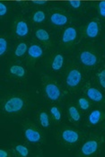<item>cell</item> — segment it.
I'll list each match as a JSON object with an SVG mask.
<instances>
[{
  "label": "cell",
  "instance_id": "cell-1",
  "mask_svg": "<svg viewBox=\"0 0 105 157\" xmlns=\"http://www.w3.org/2000/svg\"><path fill=\"white\" fill-rule=\"evenodd\" d=\"M23 106H24V101L22 98L12 97L5 103L4 109L8 113H15L20 111L23 108Z\"/></svg>",
  "mask_w": 105,
  "mask_h": 157
},
{
  "label": "cell",
  "instance_id": "cell-2",
  "mask_svg": "<svg viewBox=\"0 0 105 157\" xmlns=\"http://www.w3.org/2000/svg\"><path fill=\"white\" fill-rule=\"evenodd\" d=\"M81 72L79 70H77V69H72L68 74L66 81H67V85H68L69 87H76V86L79 85V83L81 82Z\"/></svg>",
  "mask_w": 105,
  "mask_h": 157
},
{
  "label": "cell",
  "instance_id": "cell-3",
  "mask_svg": "<svg viewBox=\"0 0 105 157\" xmlns=\"http://www.w3.org/2000/svg\"><path fill=\"white\" fill-rule=\"evenodd\" d=\"M45 94L51 101H57L60 97V90L58 86L53 83H49L45 86Z\"/></svg>",
  "mask_w": 105,
  "mask_h": 157
},
{
  "label": "cell",
  "instance_id": "cell-4",
  "mask_svg": "<svg viewBox=\"0 0 105 157\" xmlns=\"http://www.w3.org/2000/svg\"><path fill=\"white\" fill-rule=\"evenodd\" d=\"M98 149V142L96 140H89L85 142L82 146V154L84 155L89 156L93 155Z\"/></svg>",
  "mask_w": 105,
  "mask_h": 157
},
{
  "label": "cell",
  "instance_id": "cell-5",
  "mask_svg": "<svg viewBox=\"0 0 105 157\" xmlns=\"http://www.w3.org/2000/svg\"><path fill=\"white\" fill-rule=\"evenodd\" d=\"M80 60L86 67H93L97 63V58L92 52L84 51L80 55Z\"/></svg>",
  "mask_w": 105,
  "mask_h": 157
},
{
  "label": "cell",
  "instance_id": "cell-6",
  "mask_svg": "<svg viewBox=\"0 0 105 157\" xmlns=\"http://www.w3.org/2000/svg\"><path fill=\"white\" fill-rule=\"evenodd\" d=\"M62 138L65 142L68 144H75L79 139V135L76 131L72 129H66L62 132Z\"/></svg>",
  "mask_w": 105,
  "mask_h": 157
},
{
  "label": "cell",
  "instance_id": "cell-7",
  "mask_svg": "<svg viewBox=\"0 0 105 157\" xmlns=\"http://www.w3.org/2000/svg\"><path fill=\"white\" fill-rule=\"evenodd\" d=\"M77 37V33L76 30L74 27H68L62 35V41L64 43H69L74 41Z\"/></svg>",
  "mask_w": 105,
  "mask_h": 157
},
{
  "label": "cell",
  "instance_id": "cell-8",
  "mask_svg": "<svg viewBox=\"0 0 105 157\" xmlns=\"http://www.w3.org/2000/svg\"><path fill=\"white\" fill-rule=\"evenodd\" d=\"M50 22L53 24L57 25V26H63L65 24H68V17L60 13H54L51 14L50 16Z\"/></svg>",
  "mask_w": 105,
  "mask_h": 157
},
{
  "label": "cell",
  "instance_id": "cell-9",
  "mask_svg": "<svg viewBox=\"0 0 105 157\" xmlns=\"http://www.w3.org/2000/svg\"><path fill=\"white\" fill-rule=\"evenodd\" d=\"M24 136L26 137V139L32 143H38L41 141V136L39 131H37L36 129L33 128H27L25 129Z\"/></svg>",
  "mask_w": 105,
  "mask_h": 157
},
{
  "label": "cell",
  "instance_id": "cell-10",
  "mask_svg": "<svg viewBox=\"0 0 105 157\" xmlns=\"http://www.w3.org/2000/svg\"><path fill=\"white\" fill-rule=\"evenodd\" d=\"M99 32H100V28H99V24L97 22L95 21H93V22H90L87 27H86V35L87 37L91 38V39H93L95 37L98 36L99 34Z\"/></svg>",
  "mask_w": 105,
  "mask_h": 157
},
{
  "label": "cell",
  "instance_id": "cell-11",
  "mask_svg": "<svg viewBox=\"0 0 105 157\" xmlns=\"http://www.w3.org/2000/svg\"><path fill=\"white\" fill-rule=\"evenodd\" d=\"M86 94H87V96L89 97L90 100H92V101H95V102H100L103 99V94L98 89L93 88V87H91V88H89L87 90Z\"/></svg>",
  "mask_w": 105,
  "mask_h": 157
},
{
  "label": "cell",
  "instance_id": "cell-12",
  "mask_svg": "<svg viewBox=\"0 0 105 157\" xmlns=\"http://www.w3.org/2000/svg\"><path fill=\"white\" fill-rule=\"evenodd\" d=\"M29 33L28 24L24 21H19L15 26V33L19 37H25Z\"/></svg>",
  "mask_w": 105,
  "mask_h": 157
},
{
  "label": "cell",
  "instance_id": "cell-13",
  "mask_svg": "<svg viewBox=\"0 0 105 157\" xmlns=\"http://www.w3.org/2000/svg\"><path fill=\"white\" fill-rule=\"evenodd\" d=\"M28 54L31 58L33 59H39L42 56V48H41L39 45H36V44H33L32 46H30L29 48H28Z\"/></svg>",
  "mask_w": 105,
  "mask_h": 157
},
{
  "label": "cell",
  "instance_id": "cell-14",
  "mask_svg": "<svg viewBox=\"0 0 105 157\" xmlns=\"http://www.w3.org/2000/svg\"><path fill=\"white\" fill-rule=\"evenodd\" d=\"M63 64H64V57L60 54H58L54 57L53 61H52V64H51V67L54 70H59L62 68L63 67Z\"/></svg>",
  "mask_w": 105,
  "mask_h": 157
},
{
  "label": "cell",
  "instance_id": "cell-15",
  "mask_svg": "<svg viewBox=\"0 0 105 157\" xmlns=\"http://www.w3.org/2000/svg\"><path fill=\"white\" fill-rule=\"evenodd\" d=\"M102 120V112L98 109H95L91 112L89 115V122L92 125H96L98 124Z\"/></svg>",
  "mask_w": 105,
  "mask_h": 157
},
{
  "label": "cell",
  "instance_id": "cell-16",
  "mask_svg": "<svg viewBox=\"0 0 105 157\" xmlns=\"http://www.w3.org/2000/svg\"><path fill=\"white\" fill-rule=\"evenodd\" d=\"M10 73L12 75L18 76V77H23L25 75V69L23 68V67L18 66V65H14L10 67Z\"/></svg>",
  "mask_w": 105,
  "mask_h": 157
},
{
  "label": "cell",
  "instance_id": "cell-17",
  "mask_svg": "<svg viewBox=\"0 0 105 157\" xmlns=\"http://www.w3.org/2000/svg\"><path fill=\"white\" fill-rule=\"evenodd\" d=\"M35 36L41 41H48L49 40V33L43 30V29H38L35 33Z\"/></svg>",
  "mask_w": 105,
  "mask_h": 157
},
{
  "label": "cell",
  "instance_id": "cell-18",
  "mask_svg": "<svg viewBox=\"0 0 105 157\" xmlns=\"http://www.w3.org/2000/svg\"><path fill=\"white\" fill-rule=\"evenodd\" d=\"M28 47H27V44L26 43H24V42H22V43H19L18 45H17V47L15 48V51H14V53H15V56H17V57H22L23 56L25 53H26V51H28Z\"/></svg>",
  "mask_w": 105,
  "mask_h": 157
},
{
  "label": "cell",
  "instance_id": "cell-19",
  "mask_svg": "<svg viewBox=\"0 0 105 157\" xmlns=\"http://www.w3.org/2000/svg\"><path fill=\"white\" fill-rule=\"evenodd\" d=\"M45 13L43 11H37L33 13V21L34 23H37V24H41L42 23L44 20H45Z\"/></svg>",
  "mask_w": 105,
  "mask_h": 157
},
{
  "label": "cell",
  "instance_id": "cell-20",
  "mask_svg": "<svg viewBox=\"0 0 105 157\" xmlns=\"http://www.w3.org/2000/svg\"><path fill=\"white\" fill-rule=\"evenodd\" d=\"M68 113L71 119L74 121H78L80 120V113L78 111V109H76L75 106H71L68 109Z\"/></svg>",
  "mask_w": 105,
  "mask_h": 157
},
{
  "label": "cell",
  "instance_id": "cell-21",
  "mask_svg": "<svg viewBox=\"0 0 105 157\" xmlns=\"http://www.w3.org/2000/svg\"><path fill=\"white\" fill-rule=\"evenodd\" d=\"M39 118H40V122L43 128H48L49 126V116L46 112H44V111L41 112L39 115Z\"/></svg>",
  "mask_w": 105,
  "mask_h": 157
},
{
  "label": "cell",
  "instance_id": "cell-22",
  "mask_svg": "<svg viewBox=\"0 0 105 157\" xmlns=\"http://www.w3.org/2000/svg\"><path fill=\"white\" fill-rule=\"evenodd\" d=\"M15 151L21 155V156L23 157H26L28 156V155H29V150H28V148L27 147H25L24 145H18L15 146Z\"/></svg>",
  "mask_w": 105,
  "mask_h": 157
},
{
  "label": "cell",
  "instance_id": "cell-23",
  "mask_svg": "<svg viewBox=\"0 0 105 157\" xmlns=\"http://www.w3.org/2000/svg\"><path fill=\"white\" fill-rule=\"evenodd\" d=\"M78 105L83 110H86L90 107V102L85 98H80L78 100Z\"/></svg>",
  "mask_w": 105,
  "mask_h": 157
},
{
  "label": "cell",
  "instance_id": "cell-24",
  "mask_svg": "<svg viewBox=\"0 0 105 157\" xmlns=\"http://www.w3.org/2000/svg\"><path fill=\"white\" fill-rule=\"evenodd\" d=\"M7 49V41L5 38H0V55H4Z\"/></svg>",
  "mask_w": 105,
  "mask_h": 157
},
{
  "label": "cell",
  "instance_id": "cell-25",
  "mask_svg": "<svg viewBox=\"0 0 105 157\" xmlns=\"http://www.w3.org/2000/svg\"><path fill=\"white\" fill-rule=\"evenodd\" d=\"M50 113L52 114L53 118H54L56 121H59V120L61 119L60 111H59V109H58L56 106H54V107H52V108L50 109Z\"/></svg>",
  "mask_w": 105,
  "mask_h": 157
},
{
  "label": "cell",
  "instance_id": "cell-26",
  "mask_svg": "<svg viewBox=\"0 0 105 157\" xmlns=\"http://www.w3.org/2000/svg\"><path fill=\"white\" fill-rule=\"evenodd\" d=\"M98 77H99V82L102 85V87H103L105 89V69L98 74Z\"/></svg>",
  "mask_w": 105,
  "mask_h": 157
},
{
  "label": "cell",
  "instance_id": "cell-27",
  "mask_svg": "<svg viewBox=\"0 0 105 157\" xmlns=\"http://www.w3.org/2000/svg\"><path fill=\"white\" fill-rule=\"evenodd\" d=\"M98 8H99V13L100 14L105 17V1H101L98 5Z\"/></svg>",
  "mask_w": 105,
  "mask_h": 157
},
{
  "label": "cell",
  "instance_id": "cell-28",
  "mask_svg": "<svg viewBox=\"0 0 105 157\" xmlns=\"http://www.w3.org/2000/svg\"><path fill=\"white\" fill-rule=\"evenodd\" d=\"M69 5L75 9H77L81 6V1L80 0H70Z\"/></svg>",
  "mask_w": 105,
  "mask_h": 157
},
{
  "label": "cell",
  "instance_id": "cell-29",
  "mask_svg": "<svg viewBox=\"0 0 105 157\" xmlns=\"http://www.w3.org/2000/svg\"><path fill=\"white\" fill-rule=\"evenodd\" d=\"M7 13V7L4 3H0V15L4 16Z\"/></svg>",
  "mask_w": 105,
  "mask_h": 157
},
{
  "label": "cell",
  "instance_id": "cell-30",
  "mask_svg": "<svg viewBox=\"0 0 105 157\" xmlns=\"http://www.w3.org/2000/svg\"><path fill=\"white\" fill-rule=\"evenodd\" d=\"M8 156V154L6 151H5L4 149H1L0 150V157H7Z\"/></svg>",
  "mask_w": 105,
  "mask_h": 157
},
{
  "label": "cell",
  "instance_id": "cell-31",
  "mask_svg": "<svg viewBox=\"0 0 105 157\" xmlns=\"http://www.w3.org/2000/svg\"><path fill=\"white\" fill-rule=\"evenodd\" d=\"M33 3L37 5H44L46 4V0H33Z\"/></svg>",
  "mask_w": 105,
  "mask_h": 157
}]
</instances>
